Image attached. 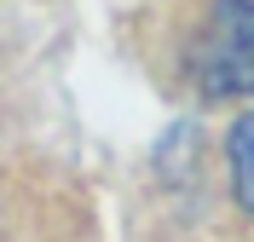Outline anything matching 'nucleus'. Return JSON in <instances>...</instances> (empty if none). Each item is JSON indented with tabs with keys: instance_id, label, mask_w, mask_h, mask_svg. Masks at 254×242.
<instances>
[{
	"instance_id": "obj_1",
	"label": "nucleus",
	"mask_w": 254,
	"mask_h": 242,
	"mask_svg": "<svg viewBox=\"0 0 254 242\" xmlns=\"http://www.w3.org/2000/svg\"><path fill=\"white\" fill-rule=\"evenodd\" d=\"M202 98H249L254 93V0H214L208 23L185 58Z\"/></svg>"
},
{
	"instance_id": "obj_2",
	"label": "nucleus",
	"mask_w": 254,
	"mask_h": 242,
	"mask_svg": "<svg viewBox=\"0 0 254 242\" xmlns=\"http://www.w3.org/2000/svg\"><path fill=\"white\" fill-rule=\"evenodd\" d=\"M231 185H237V202L254 213V110L231 127Z\"/></svg>"
}]
</instances>
